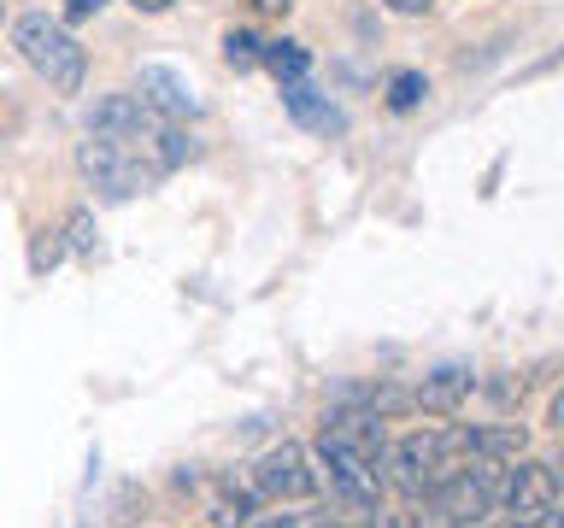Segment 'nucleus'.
<instances>
[{
    "instance_id": "nucleus-1",
    "label": "nucleus",
    "mask_w": 564,
    "mask_h": 528,
    "mask_svg": "<svg viewBox=\"0 0 564 528\" xmlns=\"http://www.w3.org/2000/svg\"><path fill=\"white\" fill-rule=\"evenodd\" d=\"M88 130H100V135L123 141V147H130L153 176H165V170H176V165H188V158L200 153L188 130H176V118H159L141 95H100V100H95V112H88Z\"/></svg>"
},
{
    "instance_id": "nucleus-2",
    "label": "nucleus",
    "mask_w": 564,
    "mask_h": 528,
    "mask_svg": "<svg viewBox=\"0 0 564 528\" xmlns=\"http://www.w3.org/2000/svg\"><path fill=\"white\" fill-rule=\"evenodd\" d=\"M470 422H453V429H417L388 440L382 452V482L400 487L405 499H430V487H441L453 470L470 464Z\"/></svg>"
},
{
    "instance_id": "nucleus-3",
    "label": "nucleus",
    "mask_w": 564,
    "mask_h": 528,
    "mask_svg": "<svg viewBox=\"0 0 564 528\" xmlns=\"http://www.w3.org/2000/svg\"><path fill=\"white\" fill-rule=\"evenodd\" d=\"M12 42H18V53H24V65H30V70H42V77L59 88V95H77V88H83L88 59H83L77 35H70L59 18L24 12V18L12 24Z\"/></svg>"
},
{
    "instance_id": "nucleus-4",
    "label": "nucleus",
    "mask_w": 564,
    "mask_h": 528,
    "mask_svg": "<svg viewBox=\"0 0 564 528\" xmlns=\"http://www.w3.org/2000/svg\"><path fill=\"white\" fill-rule=\"evenodd\" d=\"M500 475H506V464L470 458L465 470H453L441 487H430V505H435L441 528H482L494 517V505H500Z\"/></svg>"
},
{
    "instance_id": "nucleus-5",
    "label": "nucleus",
    "mask_w": 564,
    "mask_h": 528,
    "mask_svg": "<svg viewBox=\"0 0 564 528\" xmlns=\"http://www.w3.org/2000/svg\"><path fill=\"white\" fill-rule=\"evenodd\" d=\"M77 170L88 176V188H95L100 200H135L148 183H159V176L141 165V158L123 147V141L100 135V130H88V141L77 147Z\"/></svg>"
},
{
    "instance_id": "nucleus-6",
    "label": "nucleus",
    "mask_w": 564,
    "mask_h": 528,
    "mask_svg": "<svg viewBox=\"0 0 564 528\" xmlns=\"http://www.w3.org/2000/svg\"><path fill=\"white\" fill-rule=\"evenodd\" d=\"M558 505V470L541 464V458H511L500 475V510L506 522H529L541 510Z\"/></svg>"
},
{
    "instance_id": "nucleus-7",
    "label": "nucleus",
    "mask_w": 564,
    "mask_h": 528,
    "mask_svg": "<svg viewBox=\"0 0 564 528\" xmlns=\"http://www.w3.org/2000/svg\"><path fill=\"white\" fill-rule=\"evenodd\" d=\"M253 493H259V499H282V505L312 499V493H317V475H312V464H306V452H300L294 440L271 447V452L253 464Z\"/></svg>"
},
{
    "instance_id": "nucleus-8",
    "label": "nucleus",
    "mask_w": 564,
    "mask_h": 528,
    "mask_svg": "<svg viewBox=\"0 0 564 528\" xmlns=\"http://www.w3.org/2000/svg\"><path fill=\"white\" fill-rule=\"evenodd\" d=\"M135 95L148 100L159 118H194L200 112V95H194V82L176 65H141L135 70Z\"/></svg>"
},
{
    "instance_id": "nucleus-9",
    "label": "nucleus",
    "mask_w": 564,
    "mask_h": 528,
    "mask_svg": "<svg viewBox=\"0 0 564 528\" xmlns=\"http://www.w3.org/2000/svg\"><path fill=\"white\" fill-rule=\"evenodd\" d=\"M470 394H476V370L470 364H441L412 387V405L417 411H435V417H453L470 405Z\"/></svg>"
},
{
    "instance_id": "nucleus-10",
    "label": "nucleus",
    "mask_w": 564,
    "mask_h": 528,
    "mask_svg": "<svg viewBox=\"0 0 564 528\" xmlns=\"http://www.w3.org/2000/svg\"><path fill=\"white\" fill-rule=\"evenodd\" d=\"M282 106H289L294 123H306V130H317V135H341V130H347V112H341V106H329L306 77H300V82H282Z\"/></svg>"
},
{
    "instance_id": "nucleus-11",
    "label": "nucleus",
    "mask_w": 564,
    "mask_h": 528,
    "mask_svg": "<svg viewBox=\"0 0 564 528\" xmlns=\"http://www.w3.org/2000/svg\"><path fill=\"white\" fill-rule=\"evenodd\" d=\"M529 435L518 422H494V429H470V452L476 458H494V464H511V458H523Z\"/></svg>"
},
{
    "instance_id": "nucleus-12",
    "label": "nucleus",
    "mask_w": 564,
    "mask_h": 528,
    "mask_svg": "<svg viewBox=\"0 0 564 528\" xmlns=\"http://www.w3.org/2000/svg\"><path fill=\"white\" fill-rule=\"evenodd\" d=\"M264 70H271L276 82H300L312 70V53L300 47V42H264V59H259Z\"/></svg>"
},
{
    "instance_id": "nucleus-13",
    "label": "nucleus",
    "mask_w": 564,
    "mask_h": 528,
    "mask_svg": "<svg viewBox=\"0 0 564 528\" xmlns=\"http://www.w3.org/2000/svg\"><path fill=\"white\" fill-rule=\"evenodd\" d=\"M423 95H430V77H423V70H394V77H388V106H394V112L423 106Z\"/></svg>"
},
{
    "instance_id": "nucleus-14",
    "label": "nucleus",
    "mask_w": 564,
    "mask_h": 528,
    "mask_svg": "<svg viewBox=\"0 0 564 528\" xmlns=\"http://www.w3.org/2000/svg\"><path fill=\"white\" fill-rule=\"evenodd\" d=\"M259 59H264V42H259L253 30H229L224 35V65L229 70H253Z\"/></svg>"
},
{
    "instance_id": "nucleus-15",
    "label": "nucleus",
    "mask_w": 564,
    "mask_h": 528,
    "mask_svg": "<svg viewBox=\"0 0 564 528\" xmlns=\"http://www.w3.org/2000/svg\"><path fill=\"white\" fill-rule=\"evenodd\" d=\"M59 235H65V246H70V253H95V211H88V206H77V211L65 218V229H59Z\"/></svg>"
},
{
    "instance_id": "nucleus-16",
    "label": "nucleus",
    "mask_w": 564,
    "mask_h": 528,
    "mask_svg": "<svg viewBox=\"0 0 564 528\" xmlns=\"http://www.w3.org/2000/svg\"><path fill=\"white\" fill-rule=\"evenodd\" d=\"M59 258H65V241H59V229H42V235L30 241V271H53Z\"/></svg>"
},
{
    "instance_id": "nucleus-17",
    "label": "nucleus",
    "mask_w": 564,
    "mask_h": 528,
    "mask_svg": "<svg viewBox=\"0 0 564 528\" xmlns=\"http://www.w3.org/2000/svg\"><path fill=\"white\" fill-rule=\"evenodd\" d=\"M106 7V0H65V18H70V24H83V18H95Z\"/></svg>"
},
{
    "instance_id": "nucleus-18",
    "label": "nucleus",
    "mask_w": 564,
    "mask_h": 528,
    "mask_svg": "<svg viewBox=\"0 0 564 528\" xmlns=\"http://www.w3.org/2000/svg\"><path fill=\"white\" fill-rule=\"evenodd\" d=\"M388 7H394V12H405V18H417V12H430L435 0H388Z\"/></svg>"
},
{
    "instance_id": "nucleus-19",
    "label": "nucleus",
    "mask_w": 564,
    "mask_h": 528,
    "mask_svg": "<svg viewBox=\"0 0 564 528\" xmlns=\"http://www.w3.org/2000/svg\"><path fill=\"white\" fill-rule=\"evenodd\" d=\"M546 422H553V429L564 435V387H558V394H553V405H546Z\"/></svg>"
},
{
    "instance_id": "nucleus-20",
    "label": "nucleus",
    "mask_w": 564,
    "mask_h": 528,
    "mask_svg": "<svg viewBox=\"0 0 564 528\" xmlns=\"http://www.w3.org/2000/svg\"><path fill=\"white\" fill-rule=\"evenodd\" d=\"M253 12H264V18H282V12H289V0H253Z\"/></svg>"
},
{
    "instance_id": "nucleus-21",
    "label": "nucleus",
    "mask_w": 564,
    "mask_h": 528,
    "mask_svg": "<svg viewBox=\"0 0 564 528\" xmlns=\"http://www.w3.org/2000/svg\"><path fill=\"white\" fill-rule=\"evenodd\" d=\"M130 7H135V12H165L171 0H130Z\"/></svg>"
},
{
    "instance_id": "nucleus-22",
    "label": "nucleus",
    "mask_w": 564,
    "mask_h": 528,
    "mask_svg": "<svg viewBox=\"0 0 564 528\" xmlns=\"http://www.w3.org/2000/svg\"><path fill=\"white\" fill-rule=\"evenodd\" d=\"M553 470H558V487H564V464H553Z\"/></svg>"
},
{
    "instance_id": "nucleus-23",
    "label": "nucleus",
    "mask_w": 564,
    "mask_h": 528,
    "mask_svg": "<svg viewBox=\"0 0 564 528\" xmlns=\"http://www.w3.org/2000/svg\"><path fill=\"white\" fill-rule=\"evenodd\" d=\"M558 517H564V505H558Z\"/></svg>"
}]
</instances>
